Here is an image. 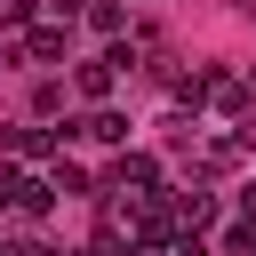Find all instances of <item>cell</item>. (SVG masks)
Returning a JSON list of instances; mask_svg holds the SVG:
<instances>
[{"instance_id":"7","label":"cell","mask_w":256,"mask_h":256,"mask_svg":"<svg viewBox=\"0 0 256 256\" xmlns=\"http://www.w3.org/2000/svg\"><path fill=\"white\" fill-rule=\"evenodd\" d=\"M168 200H176V224H184V232L216 224V200H208V192H168Z\"/></svg>"},{"instance_id":"9","label":"cell","mask_w":256,"mask_h":256,"mask_svg":"<svg viewBox=\"0 0 256 256\" xmlns=\"http://www.w3.org/2000/svg\"><path fill=\"white\" fill-rule=\"evenodd\" d=\"M0 256H48V248H32V240H16V248H0Z\"/></svg>"},{"instance_id":"2","label":"cell","mask_w":256,"mask_h":256,"mask_svg":"<svg viewBox=\"0 0 256 256\" xmlns=\"http://www.w3.org/2000/svg\"><path fill=\"white\" fill-rule=\"evenodd\" d=\"M120 192L128 200H160V160L152 152H120Z\"/></svg>"},{"instance_id":"5","label":"cell","mask_w":256,"mask_h":256,"mask_svg":"<svg viewBox=\"0 0 256 256\" xmlns=\"http://www.w3.org/2000/svg\"><path fill=\"white\" fill-rule=\"evenodd\" d=\"M64 48H72V32H64V24H32V32H24V56H32V64H56Z\"/></svg>"},{"instance_id":"6","label":"cell","mask_w":256,"mask_h":256,"mask_svg":"<svg viewBox=\"0 0 256 256\" xmlns=\"http://www.w3.org/2000/svg\"><path fill=\"white\" fill-rule=\"evenodd\" d=\"M0 144L24 152V160H48V152H56V128H0Z\"/></svg>"},{"instance_id":"10","label":"cell","mask_w":256,"mask_h":256,"mask_svg":"<svg viewBox=\"0 0 256 256\" xmlns=\"http://www.w3.org/2000/svg\"><path fill=\"white\" fill-rule=\"evenodd\" d=\"M240 208H248V224H256V184H248V192H240Z\"/></svg>"},{"instance_id":"12","label":"cell","mask_w":256,"mask_h":256,"mask_svg":"<svg viewBox=\"0 0 256 256\" xmlns=\"http://www.w3.org/2000/svg\"><path fill=\"white\" fill-rule=\"evenodd\" d=\"M0 64H8V48H0Z\"/></svg>"},{"instance_id":"4","label":"cell","mask_w":256,"mask_h":256,"mask_svg":"<svg viewBox=\"0 0 256 256\" xmlns=\"http://www.w3.org/2000/svg\"><path fill=\"white\" fill-rule=\"evenodd\" d=\"M72 136H88V144H128V120L96 104V112H80V120H72Z\"/></svg>"},{"instance_id":"11","label":"cell","mask_w":256,"mask_h":256,"mask_svg":"<svg viewBox=\"0 0 256 256\" xmlns=\"http://www.w3.org/2000/svg\"><path fill=\"white\" fill-rule=\"evenodd\" d=\"M72 256H96V248H72Z\"/></svg>"},{"instance_id":"1","label":"cell","mask_w":256,"mask_h":256,"mask_svg":"<svg viewBox=\"0 0 256 256\" xmlns=\"http://www.w3.org/2000/svg\"><path fill=\"white\" fill-rule=\"evenodd\" d=\"M200 104H216V112H240V120H248V80H240V72H200Z\"/></svg>"},{"instance_id":"3","label":"cell","mask_w":256,"mask_h":256,"mask_svg":"<svg viewBox=\"0 0 256 256\" xmlns=\"http://www.w3.org/2000/svg\"><path fill=\"white\" fill-rule=\"evenodd\" d=\"M0 208H24V216H40V208H48V184H32L24 168H0Z\"/></svg>"},{"instance_id":"8","label":"cell","mask_w":256,"mask_h":256,"mask_svg":"<svg viewBox=\"0 0 256 256\" xmlns=\"http://www.w3.org/2000/svg\"><path fill=\"white\" fill-rule=\"evenodd\" d=\"M32 8H40V0H0V32H8V24H32Z\"/></svg>"}]
</instances>
